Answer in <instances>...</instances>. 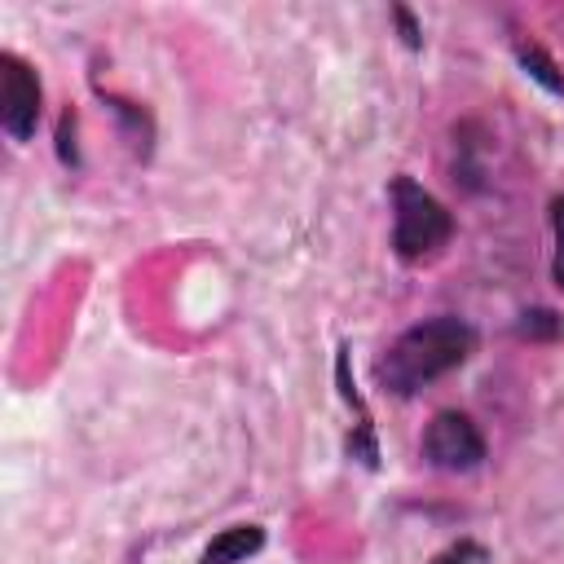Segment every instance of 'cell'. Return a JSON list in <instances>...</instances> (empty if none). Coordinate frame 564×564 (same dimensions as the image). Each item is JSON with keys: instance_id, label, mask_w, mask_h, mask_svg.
I'll use <instances>...</instances> for the list:
<instances>
[{"instance_id": "5b68a950", "label": "cell", "mask_w": 564, "mask_h": 564, "mask_svg": "<svg viewBox=\"0 0 564 564\" xmlns=\"http://www.w3.org/2000/svg\"><path fill=\"white\" fill-rule=\"evenodd\" d=\"M264 542V533L256 524H234V529H220L212 538V546L203 551V564H238L247 555H256Z\"/></svg>"}, {"instance_id": "277c9868", "label": "cell", "mask_w": 564, "mask_h": 564, "mask_svg": "<svg viewBox=\"0 0 564 564\" xmlns=\"http://www.w3.org/2000/svg\"><path fill=\"white\" fill-rule=\"evenodd\" d=\"M423 454H427V463H436V467H445V471H467V467H476V463L485 458V441H480V432L471 427L467 414L445 410V414H436V419L427 423V432H423Z\"/></svg>"}, {"instance_id": "7a4b0ae2", "label": "cell", "mask_w": 564, "mask_h": 564, "mask_svg": "<svg viewBox=\"0 0 564 564\" xmlns=\"http://www.w3.org/2000/svg\"><path fill=\"white\" fill-rule=\"evenodd\" d=\"M392 242L405 260H419V256H432L445 238H449V216L445 207L414 181H397L392 185Z\"/></svg>"}, {"instance_id": "8992f818", "label": "cell", "mask_w": 564, "mask_h": 564, "mask_svg": "<svg viewBox=\"0 0 564 564\" xmlns=\"http://www.w3.org/2000/svg\"><path fill=\"white\" fill-rule=\"evenodd\" d=\"M555 282L564 286V203L555 207Z\"/></svg>"}, {"instance_id": "6da1fadb", "label": "cell", "mask_w": 564, "mask_h": 564, "mask_svg": "<svg viewBox=\"0 0 564 564\" xmlns=\"http://www.w3.org/2000/svg\"><path fill=\"white\" fill-rule=\"evenodd\" d=\"M471 352V330L458 322V317H432V322H419L410 326L392 348L388 357L379 361V383L392 388L397 397H410L414 388L441 379L445 370L463 366Z\"/></svg>"}, {"instance_id": "3957f363", "label": "cell", "mask_w": 564, "mask_h": 564, "mask_svg": "<svg viewBox=\"0 0 564 564\" xmlns=\"http://www.w3.org/2000/svg\"><path fill=\"white\" fill-rule=\"evenodd\" d=\"M35 119H40V79H35V70L22 57L0 53V123H4V132L26 141L35 132Z\"/></svg>"}]
</instances>
